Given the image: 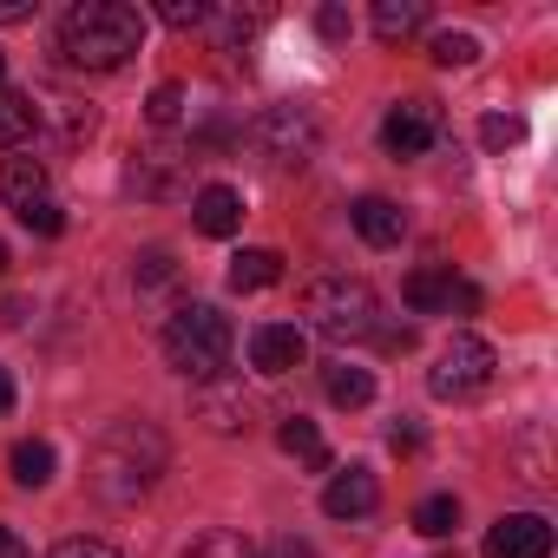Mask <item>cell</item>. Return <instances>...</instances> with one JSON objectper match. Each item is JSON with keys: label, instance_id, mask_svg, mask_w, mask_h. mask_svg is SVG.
<instances>
[{"label": "cell", "instance_id": "obj_33", "mask_svg": "<svg viewBox=\"0 0 558 558\" xmlns=\"http://www.w3.org/2000/svg\"><path fill=\"white\" fill-rule=\"evenodd\" d=\"M204 14H210V8H197V0H165V8H158V21H165V27H178V34L204 27Z\"/></svg>", "mask_w": 558, "mask_h": 558}, {"label": "cell", "instance_id": "obj_24", "mask_svg": "<svg viewBox=\"0 0 558 558\" xmlns=\"http://www.w3.org/2000/svg\"><path fill=\"white\" fill-rule=\"evenodd\" d=\"M8 466H14L21 486H47V480H53V447H47V440H14Z\"/></svg>", "mask_w": 558, "mask_h": 558}, {"label": "cell", "instance_id": "obj_10", "mask_svg": "<svg viewBox=\"0 0 558 558\" xmlns=\"http://www.w3.org/2000/svg\"><path fill=\"white\" fill-rule=\"evenodd\" d=\"M197 421H204L210 434H243V427H250V395H243V381H230V375L204 381V388H197Z\"/></svg>", "mask_w": 558, "mask_h": 558}, {"label": "cell", "instance_id": "obj_25", "mask_svg": "<svg viewBox=\"0 0 558 558\" xmlns=\"http://www.w3.org/2000/svg\"><path fill=\"white\" fill-rule=\"evenodd\" d=\"M414 532H427V538H453V532H460V499H453V493L421 499V506H414Z\"/></svg>", "mask_w": 558, "mask_h": 558}, {"label": "cell", "instance_id": "obj_32", "mask_svg": "<svg viewBox=\"0 0 558 558\" xmlns=\"http://www.w3.org/2000/svg\"><path fill=\"white\" fill-rule=\"evenodd\" d=\"M47 558H125L119 545H106V538H60Z\"/></svg>", "mask_w": 558, "mask_h": 558}, {"label": "cell", "instance_id": "obj_23", "mask_svg": "<svg viewBox=\"0 0 558 558\" xmlns=\"http://www.w3.org/2000/svg\"><path fill=\"white\" fill-rule=\"evenodd\" d=\"M204 27L217 34V53H250V40H256L263 14H204Z\"/></svg>", "mask_w": 558, "mask_h": 558}, {"label": "cell", "instance_id": "obj_7", "mask_svg": "<svg viewBox=\"0 0 558 558\" xmlns=\"http://www.w3.org/2000/svg\"><path fill=\"white\" fill-rule=\"evenodd\" d=\"M434 138H440V106H434V99H401V106H388L381 145H388L395 158H427Z\"/></svg>", "mask_w": 558, "mask_h": 558}, {"label": "cell", "instance_id": "obj_35", "mask_svg": "<svg viewBox=\"0 0 558 558\" xmlns=\"http://www.w3.org/2000/svg\"><path fill=\"white\" fill-rule=\"evenodd\" d=\"M473 310H480V290L453 276V290H447V316H473Z\"/></svg>", "mask_w": 558, "mask_h": 558}, {"label": "cell", "instance_id": "obj_21", "mask_svg": "<svg viewBox=\"0 0 558 558\" xmlns=\"http://www.w3.org/2000/svg\"><path fill=\"white\" fill-rule=\"evenodd\" d=\"M323 388H329L336 408H368L375 401V375L368 368H349V362H329L323 368Z\"/></svg>", "mask_w": 558, "mask_h": 558}, {"label": "cell", "instance_id": "obj_5", "mask_svg": "<svg viewBox=\"0 0 558 558\" xmlns=\"http://www.w3.org/2000/svg\"><path fill=\"white\" fill-rule=\"evenodd\" d=\"M243 138H250V151L269 171H303L316 158V119L303 106H269V112H256Z\"/></svg>", "mask_w": 558, "mask_h": 558}, {"label": "cell", "instance_id": "obj_20", "mask_svg": "<svg viewBox=\"0 0 558 558\" xmlns=\"http://www.w3.org/2000/svg\"><path fill=\"white\" fill-rule=\"evenodd\" d=\"M178 165L184 158H171V151H138V165H132V191L138 197H165V191H178Z\"/></svg>", "mask_w": 558, "mask_h": 558}, {"label": "cell", "instance_id": "obj_1", "mask_svg": "<svg viewBox=\"0 0 558 558\" xmlns=\"http://www.w3.org/2000/svg\"><path fill=\"white\" fill-rule=\"evenodd\" d=\"M165 460H171V447H165V434L151 421H119V427L99 434V447L86 460V486L106 506H132L138 493H151V480L165 473Z\"/></svg>", "mask_w": 558, "mask_h": 558}, {"label": "cell", "instance_id": "obj_2", "mask_svg": "<svg viewBox=\"0 0 558 558\" xmlns=\"http://www.w3.org/2000/svg\"><path fill=\"white\" fill-rule=\"evenodd\" d=\"M138 47H145V14L125 0H80L60 21V53L80 73H119Z\"/></svg>", "mask_w": 558, "mask_h": 558}, {"label": "cell", "instance_id": "obj_4", "mask_svg": "<svg viewBox=\"0 0 558 558\" xmlns=\"http://www.w3.org/2000/svg\"><path fill=\"white\" fill-rule=\"evenodd\" d=\"M303 323L323 342L349 349V342H368L381 329V296L362 283V276H316V283L303 290Z\"/></svg>", "mask_w": 558, "mask_h": 558}, {"label": "cell", "instance_id": "obj_19", "mask_svg": "<svg viewBox=\"0 0 558 558\" xmlns=\"http://www.w3.org/2000/svg\"><path fill=\"white\" fill-rule=\"evenodd\" d=\"M27 138H34V93L0 86V151H14Z\"/></svg>", "mask_w": 558, "mask_h": 558}, {"label": "cell", "instance_id": "obj_42", "mask_svg": "<svg viewBox=\"0 0 558 558\" xmlns=\"http://www.w3.org/2000/svg\"><path fill=\"white\" fill-rule=\"evenodd\" d=\"M8 263H14V256H8V243H0V276H8Z\"/></svg>", "mask_w": 558, "mask_h": 558}, {"label": "cell", "instance_id": "obj_18", "mask_svg": "<svg viewBox=\"0 0 558 558\" xmlns=\"http://www.w3.org/2000/svg\"><path fill=\"white\" fill-rule=\"evenodd\" d=\"M421 27H427V8H421V0H375V34H381L388 47L414 40Z\"/></svg>", "mask_w": 558, "mask_h": 558}, {"label": "cell", "instance_id": "obj_27", "mask_svg": "<svg viewBox=\"0 0 558 558\" xmlns=\"http://www.w3.org/2000/svg\"><path fill=\"white\" fill-rule=\"evenodd\" d=\"M171 276H178L171 250H145V256L132 263V283H138V290H158V283H171Z\"/></svg>", "mask_w": 558, "mask_h": 558}, {"label": "cell", "instance_id": "obj_29", "mask_svg": "<svg viewBox=\"0 0 558 558\" xmlns=\"http://www.w3.org/2000/svg\"><path fill=\"white\" fill-rule=\"evenodd\" d=\"M434 60L440 66H473L480 60V40L473 34H434Z\"/></svg>", "mask_w": 558, "mask_h": 558}, {"label": "cell", "instance_id": "obj_36", "mask_svg": "<svg viewBox=\"0 0 558 558\" xmlns=\"http://www.w3.org/2000/svg\"><path fill=\"white\" fill-rule=\"evenodd\" d=\"M256 558H316V545H310V538H276V545L256 551Z\"/></svg>", "mask_w": 558, "mask_h": 558}, {"label": "cell", "instance_id": "obj_3", "mask_svg": "<svg viewBox=\"0 0 558 558\" xmlns=\"http://www.w3.org/2000/svg\"><path fill=\"white\" fill-rule=\"evenodd\" d=\"M230 349H236V329L217 303H184L171 323H165V362L184 375V381H217L230 368Z\"/></svg>", "mask_w": 558, "mask_h": 558}, {"label": "cell", "instance_id": "obj_9", "mask_svg": "<svg viewBox=\"0 0 558 558\" xmlns=\"http://www.w3.org/2000/svg\"><path fill=\"white\" fill-rule=\"evenodd\" d=\"M486 558H551V525L538 512H506L486 532Z\"/></svg>", "mask_w": 558, "mask_h": 558}, {"label": "cell", "instance_id": "obj_13", "mask_svg": "<svg viewBox=\"0 0 558 558\" xmlns=\"http://www.w3.org/2000/svg\"><path fill=\"white\" fill-rule=\"evenodd\" d=\"M191 223H197L204 236H236V223H243V197H236L230 184H204V191L191 197Z\"/></svg>", "mask_w": 558, "mask_h": 558}, {"label": "cell", "instance_id": "obj_28", "mask_svg": "<svg viewBox=\"0 0 558 558\" xmlns=\"http://www.w3.org/2000/svg\"><path fill=\"white\" fill-rule=\"evenodd\" d=\"M480 138H486V151H506V145H519V138H525V119H519V112H486Z\"/></svg>", "mask_w": 558, "mask_h": 558}, {"label": "cell", "instance_id": "obj_11", "mask_svg": "<svg viewBox=\"0 0 558 558\" xmlns=\"http://www.w3.org/2000/svg\"><path fill=\"white\" fill-rule=\"evenodd\" d=\"M40 125H53V145L66 151V145H80V138H93L99 112L80 106V99H66V93H40V99H34V132H40Z\"/></svg>", "mask_w": 558, "mask_h": 558}, {"label": "cell", "instance_id": "obj_31", "mask_svg": "<svg viewBox=\"0 0 558 558\" xmlns=\"http://www.w3.org/2000/svg\"><path fill=\"white\" fill-rule=\"evenodd\" d=\"M14 217H21V223H27L34 236H60V230H66V210H60L53 197H40V204H27V210H14Z\"/></svg>", "mask_w": 558, "mask_h": 558}, {"label": "cell", "instance_id": "obj_41", "mask_svg": "<svg viewBox=\"0 0 558 558\" xmlns=\"http://www.w3.org/2000/svg\"><path fill=\"white\" fill-rule=\"evenodd\" d=\"M14 408V381H8V368H0V414Z\"/></svg>", "mask_w": 558, "mask_h": 558}, {"label": "cell", "instance_id": "obj_6", "mask_svg": "<svg viewBox=\"0 0 558 558\" xmlns=\"http://www.w3.org/2000/svg\"><path fill=\"white\" fill-rule=\"evenodd\" d=\"M493 368H499L493 342L460 329V336L440 349V362H434L427 388H434V401H473V395H486V388H493Z\"/></svg>", "mask_w": 558, "mask_h": 558}, {"label": "cell", "instance_id": "obj_8", "mask_svg": "<svg viewBox=\"0 0 558 558\" xmlns=\"http://www.w3.org/2000/svg\"><path fill=\"white\" fill-rule=\"evenodd\" d=\"M303 355H310V336L296 323H263V329H250V368L256 375H296Z\"/></svg>", "mask_w": 558, "mask_h": 558}, {"label": "cell", "instance_id": "obj_43", "mask_svg": "<svg viewBox=\"0 0 558 558\" xmlns=\"http://www.w3.org/2000/svg\"><path fill=\"white\" fill-rule=\"evenodd\" d=\"M0 86H8V53H0Z\"/></svg>", "mask_w": 558, "mask_h": 558}, {"label": "cell", "instance_id": "obj_22", "mask_svg": "<svg viewBox=\"0 0 558 558\" xmlns=\"http://www.w3.org/2000/svg\"><path fill=\"white\" fill-rule=\"evenodd\" d=\"M447 290H453V269H414L401 296H408L414 316H440L447 310Z\"/></svg>", "mask_w": 558, "mask_h": 558}, {"label": "cell", "instance_id": "obj_34", "mask_svg": "<svg viewBox=\"0 0 558 558\" xmlns=\"http://www.w3.org/2000/svg\"><path fill=\"white\" fill-rule=\"evenodd\" d=\"M316 27H323V40H349V34H355L349 8H323V14H316Z\"/></svg>", "mask_w": 558, "mask_h": 558}, {"label": "cell", "instance_id": "obj_12", "mask_svg": "<svg viewBox=\"0 0 558 558\" xmlns=\"http://www.w3.org/2000/svg\"><path fill=\"white\" fill-rule=\"evenodd\" d=\"M375 506H381V486H375L368 466H349V473H336V480L323 486V512H329V519H368Z\"/></svg>", "mask_w": 558, "mask_h": 558}, {"label": "cell", "instance_id": "obj_14", "mask_svg": "<svg viewBox=\"0 0 558 558\" xmlns=\"http://www.w3.org/2000/svg\"><path fill=\"white\" fill-rule=\"evenodd\" d=\"M355 230H362V243H375V250H395L401 236H408V210L395 204V197H362L355 210Z\"/></svg>", "mask_w": 558, "mask_h": 558}, {"label": "cell", "instance_id": "obj_16", "mask_svg": "<svg viewBox=\"0 0 558 558\" xmlns=\"http://www.w3.org/2000/svg\"><path fill=\"white\" fill-rule=\"evenodd\" d=\"M269 283H283V256H276V250H236L230 256V290L236 296H256Z\"/></svg>", "mask_w": 558, "mask_h": 558}, {"label": "cell", "instance_id": "obj_17", "mask_svg": "<svg viewBox=\"0 0 558 558\" xmlns=\"http://www.w3.org/2000/svg\"><path fill=\"white\" fill-rule=\"evenodd\" d=\"M276 447H283L290 460H303V466H316V473H329V440H323L316 421H303V414H290L283 427H276Z\"/></svg>", "mask_w": 558, "mask_h": 558}, {"label": "cell", "instance_id": "obj_30", "mask_svg": "<svg viewBox=\"0 0 558 558\" xmlns=\"http://www.w3.org/2000/svg\"><path fill=\"white\" fill-rule=\"evenodd\" d=\"M145 119H151V125H178V119H184V86H178V80H165V86L151 93Z\"/></svg>", "mask_w": 558, "mask_h": 558}, {"label": "cell", "instance_id": "obj_26", "mask_svg": "<svg viewBox=\"0 0 558 558\" xmlns=\"http://www.w3.org/2000/svg\"><path fill=\"white\" fill-rule=\"evenodd\" d=\"M184 558H256V545H250L243 532H223V525H217V532L191 538V545H184Z\"/></svg>", "mask_w": 558, "mask_h": 558}, {"label": "cell", "instance_id": "obj_37", "mask_svg": "<svg viewBox=\"0 0 558 558\" xmlns=\"http://www.w3.org/2000/svg\"><path fill=\"white\" fill-rule=\"evenodd\" d=\"M375 336H381L388 355H408V349H414V323H401V329H375Z\"/></svg>", "mask_w": 558, "mask_h": 558}, {"label": "cell", "instance_id": "obj_15", "mask_svg": "<svg viewBox=\"0 0 558 558\" xmlns=\"http://www.w3.org/2000/svg\"><path fill=\"white\" fill-rule=\"evenodd\" d=\"M40 197H47V165L40 158H8L0 165V204L8 210H27Z\"/></svg>", "mask_w": 558, "mask_h": 558}, {"label": "cell", "instance_id": "obj_38", "mask_svg": "<svg viewBox=\"0 0 558 558\" xmlns=\"http://www.w3.org/2000/svg\"><path fill=\"white\" fill-rule=\"evenodd\" d=\"M388 447H395V453H421V427H414V421H401V427L388 434Z\"/></svg>", "mask_w": 558, "mask_h": 558}, {"label": "cell", "instance_id": "obj_40", "mask_svg": "<svg viewBox=\"0 0 558 558\" xmlns=\"http://www.w3.org/2000/svg\"><path fill=\"white\" fill-rule=\"evenodd\" d=\"M0 558H27V538L14 525H0Z\"/></svg>", "mask_w": 558, "mask_h": 558}, {"label": "cell", "instance_id": "obj_39", "mask_svg": "<svg viewBox=\"0 0 558 558\" xmlns=\"http://www.w3.org/2000/svg\"><path fill=\"white\" fill-rule=\"evenodd\" d=\"M40 0H0V27H14V21H34Z\"/></svg>", "mask_w": 558, "mask_h": 558}]
</instances>
